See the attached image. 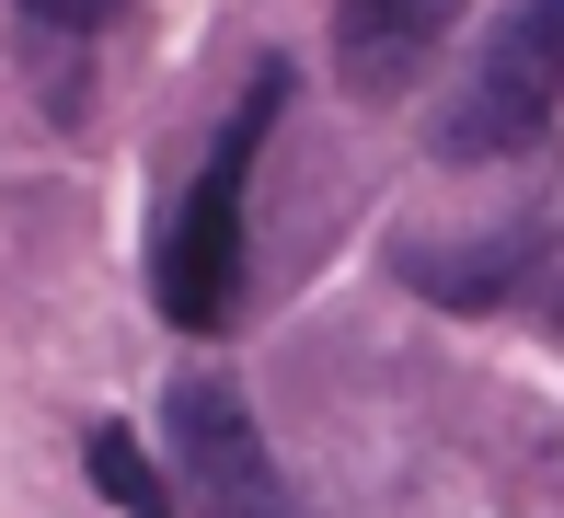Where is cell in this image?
<instances>
[{
    "label": "cell",
    "mask_w": 564,
    "mask_h": 518,
    "mask_svg": "<svg viewBox=\"0 0 564 518\" xmlns=\"http://www.w3.org/2000/svg\"><path fill=\"white\" fill-rule=\"evenodd\" d=\"M564 104V0H507V23L484 35V58L460 69V93L438 104L426 150L438 162H507L553 127Z\"/></svg>",
    "instance_id": "cell-2"
},
{
    "label": "cell",
    "mask_w": 564,
    "mask_h": 518,
    "mask_svg": "<svg viewBox=\"0 0 564 518\" xmlns=\"http://www.w3.org/2000/svg\"><path fill=\"white\" fill-rule=\"evenodd\" d=\"M23 12H35L46 35H105V23L127 12V0H23Z\"/></svg>",
    "instance_id": "cell-7"
},
{
    "label": "cell",
    "mask_w": 564,
    "mask_h": 518,
    "mask_svg": "<svg viewBox=\"0 0 564 518\" xmlns=\"http://www.w3.org/2000/svg\"><path fill=\"white\" fill-rule=\"evenodd\" d=\"M530 253H542V230H496V242H484V253H460V266H449V253L438 242H415V253H403V277H415V289H438L449 311H473V300H507V289H519V277H530Z\"/></svg>",
    "instance_id": "cell-5"
},
{
    "label": "cell",
    "mask_w": 564,
    "mask_h": 518,
    "mask_svg": "<svg viewBox=\"0 0 564 518\" xmlns=\"http://www.w3.org/2000/svg\"><path fill=\"white\" fill-rule=\"evenodd\" d=\"M276 116H289V58H265L242 82L230 127L208 139V173L185 185V207H173V230H162V311L185 334H219L230 300H242V185H253V150H265Z\"/></svg>",
    "instance_id": "cell-1"
},
{
    "label": "cell",
    "mask_w": 564,
    "mask_h": 518,
    "mask_svg": "<svg viewBox=\"0 0 564 518\" xmlns=\"http://www.w3.org/2000/svg\"><path fill=\"white\" fill-rule=\"evenodd\" d=\"M553 311H564V300H553Z\"/></svg>",
    "instance_id": "cell-8"
},
{
    "label": "cell",
    "mask_w": 564,
    "mask_h": 518,
    "mask_svg": "<svg viewBox=\"0 0 564 518\" xmlns=\"http://www.w3.org/2000/svg\"><path fill=\"white\" fill-rule=\"evenodd\" d=\"M173 507L185 518H300L253 403L230 380H208V369L173 380Z\"/></svg>",
    "instance_id": "cell-3"
},
{
    "label": "cell",
    "mask_w": 564,
    "mask_h": 518,
    "mask_svg": "<svg viewBox=\"0 0 564 518\" xmlns=\"http://www.w3.org/2000/svg\"><path fill=\"white\" fill-rule=\"evenodd\" d=\"M82 473L105 484L127 518H185V507H173V473H162V461H150L127 427H93V438H82Z\"/></svg>",
    "instance_id": "cell-6"
},
{
    "label": "cell",
    "mask_w": 564,
    "mask_h": 518,
    "mask_svg": "<svg viewBox=\"0 0 564 518\" xmlns=\"http://www.w3.org/2000/svg\"><path fill=\"white\" fill-rule=\"evenodd\" d=\"M449 23H460V0H335V58L357 93H392L438 58Z\"/></svg>",
    "instance_id": "cell-4"
}]
</instances>
